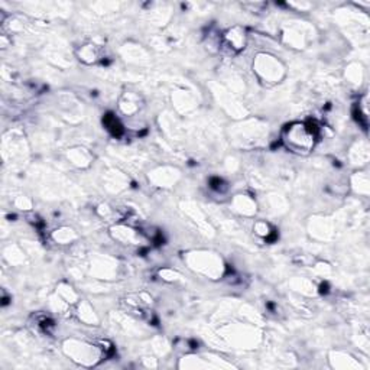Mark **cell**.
<instances>
[{
    "label": "cell",
    "mask_w": 370,
    "mask_h": 370,
    "mask_svg": "<svg viewBox=\"0 0 370 370\" xmlns=\"http://www.w3.org/2000/svg\"><path fill=\"white\" fill-rule=\"evenodd\" d=\"M284 140L288 146L299 152L301 149L308 150L314 146V132L307 125H292L291 128L288 126Z\"/></svg>",
    "instance_id": "1"
}]
</instances>
